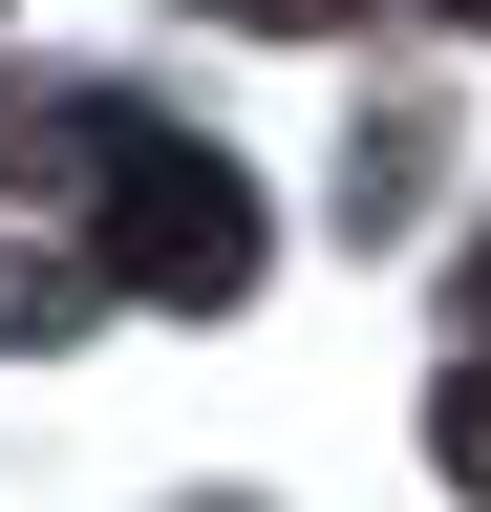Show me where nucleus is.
Returning <instances> with one entry per match:
<instances>
[{
	"mask_svg": "<svg viewBox=\"0 0 491 512\" xmlns=\"http://www.w3.org/2000/svg\"><path fill=\"white\" fill-rule=\"evenodd\" d=\"M107 278H129V299H235V278H257V171H235V150H193V128H107Z\"/></svg>",
	"mask_w": 491,
	"mask_h": 512,
	"instance_id": "1",
	"label": "nucleus"
},
{
	"mask_svg": "<svg viewBox=\"0 0 491 512\" xmlns=\"http://www.w3.org/2000/svg\"><path fill=\"white\" fill-rule=\"evenodd\" d=\"M427 448H449V470H470V491H491V363H470V384H449V406H427Z\"/></svg>",
	"mask_w": 491,
	"mask_h": 512,
	"instance_id": "2",
	"label": "nucleus"
}]
</instances>
